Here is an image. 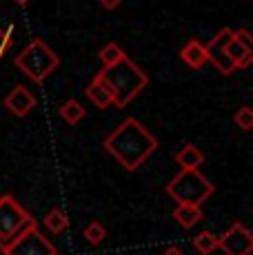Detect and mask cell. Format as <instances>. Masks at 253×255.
<instances>
[{"instance_id":"22","label":"cell","mask_w":253,"mask_h":255,"mask_svg":"<svg viewBox=\"0 0 253 255\" xmlns=\"http://www.w3.org/2000/svg\"><path fill=\"white\" fill-rule=\"evenodd\" d=\"M11 36H13L11 27H9V29H0V56H2V53L11 47Z\"/></svg>"},{"instance_id":"3","label":"cell","mask_w":253,"mask_h":255,"mask_svg":"<svg viewBox=\"0 0 253 255\" xmlns=\"http://www.w3.org/2000/svg\"><path fill=\"white\" fill-rule=\"evenodd\" d=\"M13 65L25 73L31 82H38V85H40V82L47 80V76H51V73L58 69L60 58H58V53H53V49L47 45L45 40L33 38V40L16 56Z\"/></svg>"},{"instance_id":"19","label":"cell","mask_w":253,"mask_h":255,"mask_svg":"<svg viewBox=\"0 0 253 255\" xmlns=\"http://www.w3.org/2000/svg\"><path fill=\"white\" fill-rule=\"evenodd\" d=\"M105 235H107V231H105V227H102L100 222H89L85 227V240L89 244H94V247L105 240Z\"/></svg>"},{"instance_id":"10","label":"cell","mask_w":253,"mask_h":255,"mask_svg":"<svg viewBox=\"0 0 253 255\" xmlns=\"http://www.w3.org/2000/svg\"><path fill=\"white\" fill-rule=\"evenodd\" d=\"M85 96L89 98V100L94 102V105L98 107V109H107V107L114 105V96H111L109 87L105 85V80H102L100 76H96L94 80H91L89 85H87Z\"/></svg>"},{"instance_id":"25","label":"cell","mask_w":253,"mask_h":255,"mask_svg":"<svg viewBox=\"0 0 253 255\" xmlns=\"http://www.w3.org/2000/svg\"><path fill=\"white\" fill-rule=\"evenodd\" d=\"M13 2H18V4H22V7H25V4H29L31 0H13Z\"/></svg>"},{"instance_id":"9","label":"cell","mask_w":253,"mask_h":255,"mask_svg":"<svg viewBox=\"0 0 253 255\" xmlns=\"http://www.w3.org/2000/svg\"><path fill=\"white\" fill-rule=\"evenodd\" d=\"M33 107H36V96L22 85H16L4 98V109L16 118H25Z\"/></svg>"},{"instance_id":"14","label":"cell","mask_w":253,"mask_h":255,"mask_svg":"<svg viewBox=\"0 0 253 255\" xmlns=\"http://www.w3.org/2000/svg\"><path fill=\"white\" fill-rule=\"evenodd\" d=\"M227 56H229V60L233 62V67H236V69H247V67L253 62V51H249L247 47H242L236 38H231V40H229Z\"/></svg>"},{"instance_id":"18","label":"cell","mask_w":253,"mask_h":255,"mask_svg":"<svg viewBox=\"0 0 253 255\" xmlns=\"http://www.w3.org/2000/svg\"><path fill=\"white\" fill-rule=\"evenodd\" d=\"M193 249L200 255H211L218 249V238L211 231H200L193 238Z\"/></svg>"},{"instance_id":"7","label":"cell","mask_w":253,"mask_h":255,"mask_svg":"<svg viewBox=\"0 0 253 255\" xmlns=\"http://www.w3.org/2000/svg\"><path fill=\"white\" fill-rule=\"evenodd\" d=\"M231 38H233V29L222 27L220 31L209 40V45H204V49H207V62H211L222 76H231V73L236 71L233 62L229 60V56H227V45Z\"/></svg>"},{"instance_id":"17","label":"cell","mask_w":253,"mask_h":255,"mask_svg":"<svg viewBox=\"0 0 253 255\" xmlns=\"http://www.w3.org/2000/svg\"><path fill=\"white\" fill-rule=\"evenodd\" d=\"M98 58H100V62L105 67H111V65H118V62H123L125 58H126V53L123 51V47H120L118 42H107V45L100 49Z\"/></svg>"},{"instance_id":"15","label":"cell","mask_w":253,"mask_h":255,"mask_svg":"<svg viewBox=\"0 0 253 255\" xmlns=\"http://www.w3.org/2000/svg\"><path fill=\"white\" fill-rule=\"evenodd\" d=\"M42 224H45L47 229H49L51 233L60 235L65 231L67 227H69V218H67V213L62 209H51L49 213L45 215V220H42Z\"/></svg>"},{"instance_id":"16","label":"cell","mask_w":253,"mask_h":255,"mask_svg":"<svg viewBox=\"0 0 253 255\" xmlns=\"http://www.w3.org/2000/svg\"><path fill=\"white\" fill-rule=\"evenodd\" d=\"M60 118L67 122V125H78V122L85 118V107L80 105L78 100H67L60 105Z\"/></svg>"},{"instance_id":"24","label":"cell","mask_w":253,"mask_h":255,"mask_svg":"<svg viewBox=\"0 0 253 255\" xmlns=\"http://www.w3.org/2000/svg\"><path fill=\"white\" fill-rule=\"evenodd\" d=\"M162 255H184V253H182V251H180V249H178V247H169V249H167V251H164Z\"/></svg>"},{"instance_id":"1","label":"cell","mask_w":253,"mask_h":255,"mask_svg":"<svg viewBox=\"0 0 253 255\" xmlns=\"http://www.w3.org/2000/svg\"><path fill=\"white\" fill-rule=\"evenodd\" d=\"M107 153H111L126 171L140 169L158 149V140L147 127H142L135 118H125L118 129L107 135L102 142Z\"/></svg>"},{"instance_id":"26","label":"cell","mask_w":253,"mask_h":255,"mask_svg":"<svg viewBox=\"0 0 253 255\" xmlns=\"http://www.w3.org/2000/svg\"><path fill=\"white\" fill-rule=\"evenodd\" d=\"M56 255H58V253H56Z\"/></svg>"},{"instance_id":"8","label":"cell","mask_w":253,"mask_h":255,"mask_svg":"<svg viewBox=\"0 0 253 255\" xmlns=\"http://www.w3.org/2000/svg\"><path fill=\"white\" fill-rule=\"evenodd\" d=\"M218 249H222L227 255H251L253 251V233L245 224L236 222L218 238Z\"/></svg>"},{"instance_id":"6","label":"cell","mask_w":253,"mask_h":255,"mask_svg":"<svg viewBox=\"0 0 253 255\" xmlns=\"http://www.w3.org/2000/svg\"><path fill=\"white\" fill-rule=\"evenodd\" d=\"M4 255H56V247L40 233V229L31 227L27 229L22 235H18L9 247L2 249Z\"/></svg>"},{"instance_id":"23","label":"cell","mask_w":253,"mask_h":255,"mask_svg":"<svg viewBox=\"0 0 253 255\" xmlns=\"http://www.w3.org/2000/svg\"><path fill=\"white\" fill-rule=\"evenodd\" d=\"M98 2H100L105 9H107V11H114V9L118 7V4L123 2V0H98Z\"/></svg>"},{"instance_id":"11","label":"cell","mask_w":253,"mask_h":255,"mask_svg":"<svg viewBox=\"0 0 253 255\" xmlns=\"http://www.w3.org/2000/svg\"><path fill=\"white\" fill-rule=\"evenodd\" d=\"M180 58H182L184 65H189L191 69H202L207 65V49L200 40H189L187 45L180 51Z\"/></svg>"},{"instance_id":"13","label":"cell","mask_w":253,"mask_h":255,"mask_svg":"<svg viewBox=\"0 0 253 255\" xmlns=\"http://www.w3.org/2000/svg\"><path fill=\"white\" fill-rule=\"evenodd\" d=\"M173 220H176L182 229H191L202 220V209L193 207V204H178V207L173 209Z\"/></svg>"},{"instance_id":"21","label":"cell","mask_w":253,"mask_h":255,"mask_svg":"<svg viewBox=\"0 0 253 255\" xmlns=\"http://www.w3.org/2000/svg\"><path fill=\"white\" fill-rule=\"evenodd\" d=\"M233 38H236L242 47H247L249 51H253V36L249 33V29H238V31H233Z\"/></svg>"},{"instance_id":"2","label":"cell","mask_w":253,"mask_h":255,"mask_svg":"<svg viewBox=\"0 0 253 255\" xmlns=\"http://www.w3.org/2000/svg\"><path fill=\"white\" fill-rule=\"evenodd\" d=\"M98 76L109 87L111 96H114V105L118 109H125L129 102H133L138 98V93L142 89H147V85H149V76L133 60H129V58H125L118 65L102 67V71Z\"/></svg>"},{"instance_id":"12","label":"cell","mask_w":253,"mask_h":255,"mask_svg":"<svg viewBox=\"0 0 253 255\" xmlns=\"http://www.w3.org/2000/svg\"><path fill=\"white\" fill-rule=\"evenodd\" d=\"M173 160H176L184 171H193V169H200V164L204 162V153L196 144H184L182 149L173 155Z\"/></svg>"},{"instance_id":"4","label":"cell","mask_w":253,"mask_h":255,"mask_svg":"<svg viewBox=\"0 0 253 255\" xmlns=\"http://www.w3.org/2000/svg\"><path fill=\"white\" fill-rule=\"evenodd\" d=\"M169 195L176 200L178 204H193V207H200L202 202H207L213 195V184L200 173L198 169L193 171H180L176 178L164 186Z\"/></svg>"},{"instance_id":"20","label":"cell","mask_w":253,"mask_h":255,"mask_svg":"<svg viewBox=\"0 0 253 255\" xmlns=\"http://www.w3.org/2000/svg\"><path fill=\"white\" fill-rule=\"evenodd\" d=\"M233 122H236L242 131L253 129V111L249 107H240V109L236 111V116H233Z\"/></svg>"},{"instance_id":"5","label":"cell","mask_w":253,"mask_h":255,"mask_svg":"<svg viewBox=\"0 0 253 255\" xmlns=\"http://www.w3.org/2000/svg\"><path fill=\"white\" fill-rule=\"evenodd\" d=\"M36 224L38 222L13 195H2L0 198V251Z\"/></svg>"}]
</instances>
